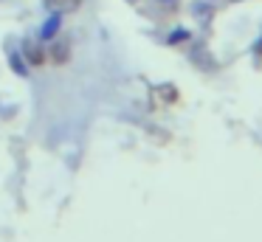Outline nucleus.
Segmentation results:
<instances>
[{"instance_id":"f257e3e1","label":"nucleus","mask_w":262,"mask_h":242,"mask_svg":"<svg viewBox=\"0 0 262 242\" xmlns=\"http://www.w3.org/2000/svg\"><path fill=\"white\" fill-rule=\"evenodd\" d=\"M48 6H51L54 11H74L76 6L82 3V0H46Z\"/></svg>"},{"instance_id":"f03ea898","label":"nucleus","mask_w":262,"mask_h":242,"mask_svg":"<svg viewBox=\"0 0 262 242\" xmlns=\"http://www.w3.org/2000/svg\"><path fill=\"white\" fill-rule=\"evenodd\" d=\"M26 56H29V62H34V65H42V62L48 59L46 51L37 48V45H26Z\"/></svg>"},{"instance_id":"7ed1b4c3","label":"nucleus","mask_w":262,"mask_h":242,"mask_svg":"<svg viewBox=\"0 0 262 242\" xmlns=\"http://www.w3.org/2000/svg\"><path fill=\"white\" fill-rule=\"evenodd\" d=\"M51 59L54 62H65V59H68V45H65V42L54 45V48H51Z\"/></svg>"}]
</instances>
